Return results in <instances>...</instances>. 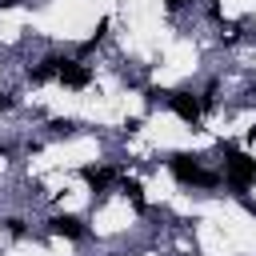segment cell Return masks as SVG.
<instances>
[{"label":"cell","mask_w":256,"mask_h":256,"mask_svg":"<svg viewBox=\"0 0 256 256\" xmlns=\"http://www.w3.org/2000/svg\"><path fill=\"white\" fill-rule=\"evenodd\" d=\"M168 172L180 184H196V188H216L220 184V176L208 172V168H200V156H192V152H172L168 156Z\"/></svg>","instance_id":"6da1fadb"},{"label":"cell","mask_w":256,"mask_h":256,"mask_svg":"<svg viewBox=\"0 0 256 256\" xmlns=\"http://www.w3.org/2000/svg\"><path fill=\"white\" fill-rule=\"evenodd\" d=\"M224 180H228V188H236V196H240L244 188L256 184V160H252L248 152L224 148Z\"/></svg>","instance_id":"7a4b0ae2"},{"label":"cell","mask_w":256,"mask_h":256,"mask_svg":"<svg viewBox=\"0 0 256 256\" xmlns=\"http://www.w3.org/2000/svg\"><path fill=\"white\" fill-rule=\"evenodd\" d=\"M168 108L184 120V124H200V116H204V104H200V96L196 92H168Z\"/></svg>","instance_id":"3957f363"},{"label":"cell","mask_w":256,"mask_h":256,"mask_svg":"<svg viewBox=\"0 0 256 256\" xmlns=\"http://www.w3.org/2000/svg\"><path fill=\"white\" fill-rule=\"evenodd\" d=\"M56 80H60V84H68V88H88V84H92V68H88V64H80V60H60Z\"/></svg>","instance_id":"277c9868"},{"label":"cell","mask_w":256,"mask_h":256,"mask_svg":"<svg viewBox=\"0 0 256 256\" xmlns=\"http://www.w3.org/2000/svg\"><path fill=\"white\" fill-rule=\"evenodd\" d=\"M80 176H84V184H88L92 192H108V188H112V180H116V168L88 164V168H80Z\"/></svg>","instance_id":"5b68a950"},{"label":"cell","mask_w":256,"mask_h":256,"mask_svg":"<svg viewBox=\"0 0 256 256\" xmlns=\"http://www.w3.org/2000/svg\"><path fill=\"white\" fill-rule=\"evenodd\" d=\"M48 232H52V236H68V240H80V236H84V220L64 212V216H52V220H48Z\"/></svg>","instance_id":"8992f818"},{"label":"cell","mask_w":256,"mask_h":256,"mask_svg":"<svg viewBox=\"0 0 256 256\" xmlns=\"http://www.w3.org/2000/svg\"><path fill=\"white\" fill-rule=\"evenodd\" d=\"M56 72H60V56H44V60L28 72V80H32V84H48V80H56Z\"/></svg>","instance_id":"52a82bcc"},{"label":"cell","mask_w":256,"mask_h":256,"mask_svg":"<svg viewBox=\"0 0 256 256\" xmlns=\"http://www.w3.org/2000/svg\"><path fill=\"white\" fill-rule=\"evenodd\" d=\"M120 188H124V196L132 200V208H136V212H148V200H144V188H140V180H128V176H124V184H120Z\"/></svg>","instance_id":"ba28073f"},{"label":"cell","mask_w":256,"mask_h":256,"mask_svg":"<svg viewBox=\"0 0 256 256\" xmlns=\"http://www.w3.org/2000/svg\"><path fill=\"white\" fill-rule=\"evenodd\" d=\"M8 232H12L16 240H24V236H28V228H24V220H20V216H12V220H8Z\"/></svg>","instance_id":"9c48e42d"},{"label":"cell","mask_w":256,"mask_h":256,"mask_svg":"<svg viewBox=\"0 0 256 256\" xmlns=\"http://www.w3.org/2000/svg\"><path fill=\"white\" fill-rule=\"evenodd\" d=\"M144 96H148V104H152V108H156V104H168V92H160V88H148Z\"/></svg>","instance_id":"30bf717a"},{"label":"cell","mask_w":256,"mask_h":256,"mask_svg":"<svg viewBox=\"0 0 256 256\" xmlns=\"http://www.w3.org/2000/svg\"><path fill=\"white\" fill-rule=\"evenodd\" d=\"M240 204H244V212H248V216H256V200H248V196L240 192Z\"/></svg>","instance_id":"8fae6325"},{"label":"cell","mask_w":256,"mask_h":256,"mask_svg":"<svg viewBox=\"0 0 256 256\" xmlns=\"http://www.w3.org/2000/svg\"><path fill=\"white\" fill-rule=\"evenodd\" d=\"M164 4H168V8H180V4H184V0H164Z\"/></svg>","instance_id":"7c38bea8"}]
</instances>
